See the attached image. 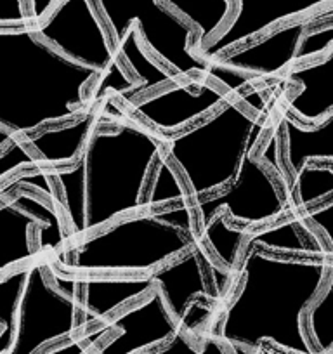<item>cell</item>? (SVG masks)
<instances>
[{"mask_svg":"<svg viewBox=\"0 0 333 354\" xmlns=\"http://www.w3.org/2000/svg\"><path fill=\"white\" fill-rule=\"evenodd\" d=\"M330 259L281 257L245 245L231 294L210 330L234 354H257L266 344L281 354H318L304 315L326 285Z\"/></svg>","mask_w":333,"mask_h":354,"instance_id":"1","label":"cell"},{"mask_svg":"<svg viewBox=\"0 0 333 354\" xmlns=\"http://www.w3.org/2000/svg\"><path fill=\"white\" fill-rule=\"evenodd\" d=\"M163 153V134L120 108L94 129L71 165L47 169L70 240L142 210L146 183Z\"/></svg>","mask_w":333,"mask_h":354,"instance_id":"2","label":"cell"},{"mask_svg":"<svg viewBox=\"0 0 333 354\" xmlns=\"http://www.w3.org/2000/svg\"><path fill=\"white\" fill-rule=\"evenodd\" d=\"M97 82L96 71L57 53L33 25L0 26V127L16 138L82 117L96 106Z\"/></svg>","mask_w":333,"mask_h":354,"instance_id":"3","label":"cell"},{"mask_svg":"<svg viewBox=\"0 0 333 354\" xmlns=\"http://www.w3.org/2000/svg\"><path fill=\"white\" fill-rule=\"evenodd\" d=\"M191 202L142 209L70 240L50 262L71 274H148L196 243Z\"/></svg>","mask_w":333,"mask_h":354,"instance_id":"4","label":"cell"},{"mask_svg":"<svg viewBox=\"0 0 333 354\" xmlns=\"http://www.w3.org/2000/svg\"><path fill=\"white\" fill-rule=\"evenodd\" d=\"M267 125L266 113H254L240 96H234L189 127L163 134L166 158L182 176L191 200L229 185L241 160L256 153Z\"/></svg>","mask_w":333,"mask_h":354,"instance_id":"5","label":"cell"},{"mask_svg":"<svg viewBox=\"0 0 333 354\" xmlns=\"http://www.w3.org/2000/svg\"><path fill=\"white\" fill-rule=\"evenodd\" d=\"M33 28L64 57L99 75L91 94L94 104L106 97L120 100L137 85L118 54L94 0H59Z\"/></svg>","mask_w":333,"mask_h":354,"instance_id":"6","label":"cell"},{"mask_svg":"<svg viewBox=\"0 0 333 354\" xmlns=\"http://www.w3.org/2000/svg\"><path fill=\"white\" fill-rule=\"evenodd\" d=\"M80 332L77 274L56 270L50 259L33 261L16 308L8 354H39L44 347Z\"/></svg>","mask_w":333,"mask_h":354,"instance_id":"7","label":"cell"},{"mask_svg":"<svg viewBox=\"0 0 333 354\" xmlns=\"http://www.w3.org/2000/svg\"><path fill=\"white\" fill-rule=\"evenodd\" d=\"M113 42H120L131 26L148 53L184 80L210 78L212 63L195 53L196 32L162 0H94Z\"/></svg>","mask_w":333,"mask_h":354,"instance_id":"8","label":"cell"},{"mask_svg":"<svg viewBox=\"0 0 333 354\" xmlns=\"http://www.w3.org/2000/svg\"><path fill=\"white\" fill-rule=\"evenodd\" d=\"M198 230L219 210L233 226L259 227L290 216L288 179L276 169L260 163L256 153L247 155L227 186L203 198L191 200Z\"/></svg>","mask_w":333,"mask_h":354,"instance_id":"9","label":"cell"},{"mask_svg":"<svg viewBox=\"0 0 333 354\" xmlns=\"http://www.w3.org/2000/svg\"><path fill=\"white\" fill-rule=\"evenodd\" d=\"M236 94L217 82L178 80L160 87L129 106L125 111L160 134H175L195 122L209 117Z\"/></svg>","mask_w":333,"mask_h":354,"instance_id":"10","label":"cell"},{"mask_svg":"<svg viewBox=\"0 0 333 354\" xmlns=\"http://www.w3.org/2000/svg\"><path fill=\"white\" fill-rule=\"evenodd\" d=\"M104 323L111 335L91 354H141L162 346L181 330L156 288Z\"/></svg>","mask_w":333,"mask_h":354,"instance_id":"11","label":"cell"},{"mask_svg":"<svg viewBox=\"0 0 333 354\" xmlns=\"http://www.w3.org/2000/svg\"><path fill=\"white\" fill-rule=\"evenodd\" d=\"M234 4L229 25L200 53L203 59L212 61L283 23L307 18L333 6V0H234Z\"/></svg>","mask_w":333,"mask_h":354,"instance_id":"12","label":"cell"},{"mask_svg":"<svg viewBox=\"0 0 333 354\" xmlns=\"http://www.w3.org/2000/svg\"><path fill=\"white\" fill-rule=\"evenodd\" d=\"M309 30L307 18L294 19L269 30L259 39L220 54L210 63L256 78L283 75L297 63L302 39Z\"/></svg>","mask_w":333,"mask_h":354,"instance_id":"13","label":"cell"},{"mask_svg":"<svg viewBox=\"0 0 333 354\" xmlns=\"http://www.w3.org/2000/svg\"><path fill=\"white\" fill-rule=\"evenodd\" d=\"M82 328L108 322L155 288L148 274H77Z\"/></svg>","mask_w":333,"mask_h":354,"instance_id":"14","label":"cell"},{"mask_svg":"<svg viewBox=\"0 0 333 354\" xmlns=\"http://www.w3.org/2000/svg\"><path fill=\"white\" fill-rule=\"evenodd\" d=\"M283 77L298 87L283 108L295 120L314 125L333 113V46L316 59L292 64Z\"/></svg>","mask_w":333,"mask_h":354,"instance_id":"15","label":"cell"},{"mask_svg":"<svg viewBox=\"0 0 333 354\" xmlns=\"http://www.w3.org/2000/svg\"><path fill=\"white\" fill-rule=\"evenodd\" d=\"M108 101L110 97L103 100L75 120L50 125L23 136V142L35 155L39 165L44 169L71 165L80 156L94 129L106 118L104 115L108 110Z\"/></svg>","mask_w":333,"mask_h":354,"instance_id":"16","label":"cell"},{"mask_svg":"<svg viewBox=\"0 0 333 354\" xmlns=\"http://www.w3.org/2000/svg\"><path fill=\"white\" fill-rule=\"evenodd\" d=\"M281 257H304V259H330L328 247L321 234L302 219L298 214L266 224V226L250 227L247 243Z\"/></svg>","mask_w":333,"mask_h":354,"instance_id":"17","label":"cell"},{"mask_svg":"<svg viewBox=\"0 0 333 354\" xmlns=\"http://www.w3.org/2000/svg\"><path fill=\"white\" fill-rule=\"evenodd\" d=\"M280 139L288 179L297 176L309 162L333 165V113L318 124L304 125L283 111L280 118Z\"/></svg>","mask_w":333,"mask_h":354,"instance_id":"18","label":"cell"},{"mask_svg":"<svg viewBox=\"0 0 333 354\" xmlns=\"http://www.w3.org/2000/svg\"><path fill=\"white\" fill-rule=\"evenodd\" d=\"M37 221L16 195L0 200V277L40 257L35 243Z\"/></svg>","mask_w":333,"mask_h":354,"instance_id":"19","label":"cell"},{"mask_svg":"<svg viewBox=\"0 0 333 354\" xmlns=\"http://www.w3.org/2000/svg\"><path fill=\"white\" fill-rule=\"evenodd\" d=\"M196 32L195 53L200 54L233 19L234 0H162Z\"/></svg>","mask_w":333,"mask_h":354,"instance_id":"20","label":"cell"},{"mask_svg":"<svg viewBox=\"0 0 333 354\" xmlns=\"http://www.w3.org/2000/svg\"><path fill=\"white\" fill-rule=\"evenodd\" d=\"M23 207L35 217V243L42 257H53L70 243L66 223L59 207L32 192L12 193Z\"/></svg>","mask_w":333,"mask_h":354,"instance_id":"21","label":"cell"},{"mask_svg":"<svg viewBox=\"0 0 333 354\" xmlns=\"http://www.w3.org/2000/svg\"><path fill=\"white\" fill-rule=\"evenodd\" d=\"M250 227L233 226L227 223L226 212L219 210L209 223L198 230L200 238L209 247L216 261L229 271H236L240 255L247 243Z\"/></svg>","mask_w":333,"mask_h":354,"instance_id":"22","label":"cell"},{"mask_svg":"<svg viewBox=\"0 0 333 354\" xmlns=\"http://www.w3.org/2000/svg\"><path fill=\"white\" fill-rule=\"evenodd\" d=\"M333 196V165L309 162L288 183V200L294 212Z\"/></svg>","mask_w":333,"mask_h":354,"instance_id":"23","label":"cell"},{"mask_svg":"<svg viewBox=\"0 0 333 354\" xmlns=\"http://www.w3.org/2000/svg\"><path fill=\"white\" fill-rule=\"evenodd\" d=\"M191 202L184 179L179 170L163 153L156 160L149 179L146 183L144 195H142V209H156V207L174 205V203Z\"/></svg>","mask_w":333,"mask_h":354,"instance_id":"24","label":"cell"},{"mask_svg":"<svg viewBox=\"0 0 333 354\" xmlns=\"http://www.w3.org/2000/svg\"><path fill=\"white\" fill-rule=\"evenodd\" d=\"M304 326L311 346L318 354H330L333 351V283L326 281L323 290L307 308L304 315Z\"/></svg>","mask_w":333,"mask_h":354,"instance_id":"25","label":"cell"},{"mask_svg":"<svg viewBox=\"0 0 333 354\" xmlns=\"http://www.w3.org/2000/svg\"><path fill=\"white\" fill-rule=\"evenodd\" d=\"M30 264L0 277V354H8L15 335V316Z\"/></svg>","mask_w":333,"mask_h":354,"instance_id":"26","label":"cell"},{"mask_svg":"<svg viewBox=\"0 0 333 354\" xmlns=\"http://www.w3.org/2000/svg\"><path fill=\"white\" fill-rule=\"evenodd\" d=\"M141 354H234L231 347H227L222 340L217 339L213 333L207 332L202 342L196 346L189 339V333L184 330H179L171 340L163 342L162 346H156L153 349L144 351Z\"/></svg>","mask_w":333,"mask_h":354,"instance_id":"27","label":"cell"},{"mask_svg":"<svg viewBox=\"0 0 333 354\" xmlns=\"http://www.w3.org/2000/svg\"><path fill=\"white\" fill-rule=\"evenodd\" d=\"M108 335H111L110 326L106 323H99L77 333L71 339L59 340L44 347L39 354H91Z\"/></svg>","mask_w":333,"mask_h":354,"instance_id":"28","label":"cell"},{"mask_svg":"<svg viewBox=\"0 0 333 354\" xmlns=\"http://www.w3.org/2000/svg\"><path fill=\"white\" fill-rule=\"evenodd\" d=\"M32 167H40L39 160L26 148L21 138H16L11 145L0 149V181L8 179L18 170L32 169Z\"/></svg>","mask_w":333,"mask_h":354,"instance_id":"29","label":"cell"},{"mask_svg":"<svg viewBox=\"0 0 333 354\" xmlns=\"http://www.w3.org/2000/svg\"><path fill=\"white\" fill-rule=\"evenodd\" d=\"M295 214H298L302 219L307 221L321 234L330 254H332L333 261V196L323 200V202L314 203V205L307 207V209L297 210Z\"/></svg>","mask_w":333,"mask_h":354,"instance_id":"30","label":"cell"},{"mask_svg":"<svg viewBox=\"0 0 333 354\" xmlns=\"http://www.w3.org/2000/svg\"><path fill=\"white\" fill-rule=\"evenodd\" d=\"M32 25L25 0H0V26Z\"/></svg>","mask_w":333,"mask_h":354,"instance_id":"31","label":"cell"},{"mask_svg":"<svg viewBox=\"0 0 333 354\" xmlns=\"http://www.w3.org/2000/svg\"><path fill=\"white\" fill-rule=\"evenodd\" d=\"M26 2H30V19H32V25H37V23L42 21L53 11V8L59 0H26Z\"/></svg>","mask_w":333,"mask_h":354,"instance_id":"32","label":"cell"},{"mask_svg":"<svg viewBox=\"0 0 333 354\" xmlns=\"http://www.w3.org/2000/svg\"><path fill=\"white\" fill-rule=\"evenodd\" d=\"M15 139H16L15 134H11V132H9V131H6L4 127H0V149L6 148V146H8V145H11V142L15 141Z\"/></svg>","mask_w":333,"mask_h":354,"instance_id":"33","label":"cell"},{"mask_svg":"<svg viewBox=\"0 0 333 354\" xmlns=\"http://www.w3.org/2000/svg\"><path fill=\"white\" fill-rule=\"evenodd\" d=\"M328 280L333 283V261H332V270H330V278H328Z\"/></svg>","mask_w":333,"mask_h":354,"instance_id":"34","label":"cell"}]
</instances>
